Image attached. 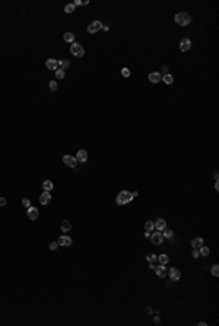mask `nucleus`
<instances>
[{
	"mask_svg": "<svg viewBox=\"0 0 219 326\" xmlns=\"http://www.w3.org/2000/svg\"><path fill=\"white\" fill-rule=\"evenodd\" d=\"M174 21L177 25H180V27H187V25L191 22V16L188 13H186V12H180V13H177L174 16Z\"/></svg>",
	"mask_w": 219,
	"mask_h": 326,
	"instance_id": "obj_1",
	"label": "nucleus"
},
{
	"mask_svg": "<svg viewBox=\"0 0 219 326\" xmlns=\"http://www.w3.org/2000/svg\"><path fill=\"white\" fill-rule=\"evenodd\" d=\"M133 197H132V193L130 192H127V190H121L117 196V199H115V203L117 205H126L128 202H132Z\"/></svg>",
	"mask_w": 219,
	"mask_h": 326,
	"instance_id": "obj_2",
	"label": "nucleus"
},
{
	"mask_svg": "<svg viewBox=\"0 0 219 326\" xmlns=\"http://www.w3.org/2000/svg\"><path fill=\"white\" fill-rule=\"evenodd\" d=\"M70 53L73 56H76V57H83L85 56V48L81 44H78V43H73L70 45Z\"/></svg>",
	"mask_w": 219,
	"mask_h": 326,
	"instance_id": "obj_3",
	"label": "nucleus"
},
{
	"mask_svg": "<svg viewBox=\"0 0 219 326\" xmlns=\"http://www.w3.org/2000/svg\"><path fill=\"white\" fill-rule=\"evenodd\" d=\"M150 241L153 243V244H156V246H159V244H162L164 243V235H162V233L161 231H156V233H150Z\"/></svg>",
	"mask_w": 219,
	"mask_h": 326,
	"instance_id": "obj_4",
	"label": "nucleus"
},
{
	"mask_svg": "<svg viewBox=\"0 0 219 326\" xmlns=\"http://www.w3.org/2000/svg\"><path fill=\"white\" fill-rule=\"evenodd\" d=\"M166 275L170 277L171 281H180V278H181V272H180L177 268H171L168 272H166Z\"/></svg>",
	"mask_w": 219,
	"mask_h": 326,
	"instance_id": "obj_5",
	"label": "nucleus"
},
{
	"mask_svg": "<svg viewBox=\"0 0 219 326\" xmlns=\"http://www.w3.org/2000/svg\"><path fill=\"white\" fill-rule=\"evenodd\" d=\"M63 162H64V164H66L67 167L75 168L76 164H78V159H76V157H72V155H64V157H63Z\"/></svg>",
	"mask_w": 219,
	"mask_h": 326,
	"instance_id": "obj_6",
	"label": "nucleus"
},
{
	"mask_svg": "<svg viewBox=\"0 0 219 326\" xmlns=\"http://www.w3.org/2000/svg\"><path fill=\"white\" fill-rule=\"evenodd\" d=\"M99 29H102V23L99 21H94L92 23H89V27H88V32L89 34H95Z\"/></svg>",
	"mask_w": 219,
	"mask_h": 326,
	"instance_id": "obj_7",
	"label": "nucleus"
},
{
	"mask_svg": "<svg viewBox=\"0 0 219 326\" xmlns=\"http://www.w3.org/2000/svg\"><path fill=\"white\" fill-rule=\"evenodd\" d=\"M190 48H191L190 38H183L181 41H180V50H181V51H188Z\"/></svg>",
	"mask_w": 219,
	"mask_h": 326,
	"instance_id": "obj_8",
	"label": "nucleus"
},
{
	"mask_svg": "<svg viewBox=\"0 0 219 326\" xmlns=\"http://www.w3.org/2000/svg\"><path fill=\"white\" fill-rule=\"evenodd\" d=\"M45 67L50 69V70H57L59 69V61L56 59H48L45 61Z\"/></svg>",
	"mask_w": 219,
	"mask_h": 326,
	"instance_id": "obj_9",
	"label": "nucleus"
},
{
	"mask_svg": "<svg viewBox=\"0 0 219 326\" xmlns=\"http://www.w3.org/2000/svg\"><path fill=\"white\" fill-rule=\"evenodd\" d=\"M148 78H149V82H152V83H159L162 79V75L158 72H152V73H149Z\"/></svg>",
	"mask_w": 219,
	"mask_h": 326,
	"instance_id": "obj_10",
	"label": "nucleus"
},
{
	"mask_svg": "<svg viewBox=\"0 0 219 326\" xmlns=\"http://www.w3.org/2000/svg\"><path fill=\"white\" fill-rule=\"evenodd\" d=\"M153 227H155L158 231H164L165 228H166V222H165V219H162V218H158L155 222H153Z\"/></svg>",
	"mask_w": 219,
	"mask_h": 326,
	"instance_id": "obj_11",
	"label": "nucleus"
},
{
	"mask_svg": "<svg viewBox=\"0 0 219 326\" xmlns=\"http://www.w3.org/2000/svg\"><path fill=\"white\" fill-rule=\"evenodd\" d=\"M28 211H27V214H28V218L29 219H37L38 218V215H40V212H38V209L37 208H34V206H29V208H27Z\"/></svg>",
	"mask_w": 219,
	"mask_h": 326,
	"instance_id": "obj_12",
	"label": "nucleus"
},
{
	"mask_svg": "<svg viewBox=\"0 0 219 326\" xmlns=\"http://www.w3.org/2000/svg\"><path fill=\"white\" fill-rule=\"evenodd\" d=\"M59 246H63V247H69L70 244H72V239L69 235H61L60 239H59Z\"/></svg>",
	"mask_w": 219,
	"mask_h": 326,
	"instance_id": "obj_13",
	"label": "nucleus"
},
{
	"mask_svg": "<svg viewBox=\"0 0 219 326\" xmlns=\"http://www.w3.org/2000/svg\"><path fill=\"white\" fill-rule=\"evenodd\" d=\"M76 159H78V162H85L88 159V152L85 149H79L78 154H76Z\"/></svg>",
	"mask_w": 219,
	"mask_h": 326,
	"instance_id": "obj_14",
	"label": "nucleus"
},
{
	"mask_svg": "<svg viewBox=\"0 0 219 326\" xmlns=\"http://www.w3.org/2000/svg\"><path fill=\"white\" fill-rule=\"evenodd\" d=\"M155 272H156V275L159 278H165L166 277V268H165V265H159V266H155Z\"/></svg>",
	"mask_w": 219,
	"mask_h": 326,
	"instance_id": "obj_15",
	"label": "nucleus"
},
{
	"mask_svg": "<svg viewBox=\"0 0 219 326\" xmlns=\"http://www.w3.org/2000/svg\"><path fill=\"white\" fill-rule=\"evenodd\" d=\"M50 200H51V195H50V192H44V193L40 196V203H41V205H47V203H50Z\"/></svg>",
	"mask_w": 219,
	"mask_h": 326,
	"instance_id": "obj_16",
	"label": "nucleus"
},
{
	"mask_svg": "<svg viewBox=\"0 0 219 326\" xmlns=\"http://www.w3.org/2000/svg\"><path fill=\"white\" fill-rule=\"evenodd\" d=\"M203 246V239L202 237H196V239L191 240V247L193 249H200Z\"/></svg>",
	"mask_w": 219,
	"mask_h": 326,
	"instance_id": "obj_17",
	"label": "nucleus"
},
{
	"mask_svg": "<svg viewBox=\"0 0 219 326\" xmlns=\"http://www.w3.org/2000/svg\"><path fill=\"white\" fill-rule=\"evenodd\" d=\"M72 230V224H70V221L69 219H64L63 222H61V231L63 233H69Z\"/></svg>",
	"mask_w": 219,
	"mask_h": 326,
	"instance_id": "obj_18",
	"label": "nucleus"
},
{
	"mask_svg": "<svg viewBox=\"0 0 219 326\" xmlns=\"http://www.w3.org/2000/svg\"><path fill=\"white\" fill-rule=\"evenodd\" d=\"M161 81H164V83H166V85H171L174 82V76H172V75H170V73H165Z\"/></svg>",
	"mask_w": 219,
	"mask_h": 326,
	"instance_id": "obj_19",
	"label": "nucleus"
},
{
	"mask_svg": "<svg viewBox=\"0 0 219 326\" xmlns=\"http://www.w3.org/2000/svg\"><path fill=\"white\" fill-rule=\"evenodd\" d=\"M54 187V184H53V181L51 180H45L44 183H43V189H44V192H50L51 189Z\"/></svg>",
	"mask_w": 219,
	"mask_h": 326,
	"instance_id": "obj_20",
	"label": "nucleus"
},
{
	"mask_svg": "<svg viewBox=\"0 0 219 326\" xmlns=\"http://www.w3.org/2000/svg\"><path fill=\"white\" fill-rule=\"evenodd\" d=\"M63 38H64V41H66V43H72L73 44L75 43V34L73 32H66Z\"/></svg>",
	"mask_w": 219,
	"mask_h": 326,
	"instance_id": "obj_21",
	"label": "nucleus"
},
{
	"mask_svg": "<svg viewBox=\"0 0 219 326\" xmlns=\"http://www.w3.org/2000/svg\"><path fill=\"white\" fill-rule=\"evenodd\" d=\"M156 260L159 262V265H166V263L170 262V257L166 256V255H161V256L156 257Z\"/></svg>",
	"mask_w": 219,
	"mask_h": 326,
	"instance_id": "obj_22",
	"label": "nucleus"
},
{
	"mask_svg": "<svg viewBox=\"0 0 219 326\" xmlns=\"http://www.w3.org/2000/svg\"><path fill=\"white\" fill-rule=\"evenodd\" d=\"M209 253H210V250H209V247H206V246H202V247L199 249V255L203 256V257L209 256Z\"/></svg>",
	"mask_w": 219,
	"mask_h": 326,
	"instance_id": "obj_23",
	"label": "nucleus"
},
{
	"mask_svg": "<svg viewBox=\"0 0 219 326\" xmlns=\"http://www.w3.org/2000/svg\"><path fill=\"white\" fill-rule=\"evenodd\" d=\"M70 66V63L67 60H59V69L61 67V70H64V69H67Z\"/></svg>",
	"mask_w": 219,
	"mask_h": 326,
	"instance_id": "obj_24",
	"label": "nucleus"
},
{
	"mask_svg": "<svg viewBox=\"0 0 219 326\" xmlns=\"http://www.w3.org/2000/svg\"><path fill=\"white\" fill-rule=\"evenodd\" d=\"M75 5L73 3H69V5H66V6H64V12H66V13H73V12H75Z\"/></svg>",
	"mask_w": 219,
	"mask_h": 326,
	"instance_id": "obj_25",
	"label": "nucleus"
},
{
	"mask_svg": "<svg viewBox=\"0 0 219 326\" xmlns=\"http://www.w3.org/2000/svg\"><path fill=\"white\" fill-rule=\"evenodd\" d=\"M162 235H164V239H172L174 233H172V230H168V228H165V230H164V233H162Z\"/></svg>",
	"mask_w": 219,
	"mask_h": 326,
	"instance_id": "obj_26",
	"label": "nucleus"
},
{
	"mask_svg": "<svg viewBox=\"0 0 219 326\" xmlns=\"http://www.w3.org/2000/svg\"><path fill=\"white\" fill-rule=\"evenodd\" d=\"M153 228H155V227H153V222H152V221H146V224H145V230L149 231V233H152Z\"/></svg>",
	"mask_w": 219,
	"mask_h": 326,
	"instance_id": "obj_27",
	"label": "nucleus"
},
{
	"mask_svg": "<svg viewBox=\"0 0 219 326\" xmlns=\"http://www.w3.org/2000/svg\"><path fill=\"white\" fill-rule=\"evenodd\" d=\"M156 257H158L156 255H153V253H149V255L146 256V260H148L149 263H153V262L156 260Z\"/></svg>",
	"mask_w": 219,
	"mask_h": 326,
	"instance_id": "obj_28",
	"label": "nucleus"
},
{
	"mask_svg": "<svg viewBox=\"0 0 219 326\" xmlns=\"http://www.w3.org/2000/svg\"><path fill=\"white\" fill-rule=\"evenodd\" d=\"M64 76H66V73H64V70H61V69L56 70V78H57V79H63Z\"/></svg>",
	"mask_w": 219,
	"mask_h": 326,
	"instance_id": "obj_29",
	"label": "nucleus"
},
{
	"mask_svg": "<svg viewBox=\"0 0 219 326\" xmlns=\"http://www.w3.org/2000/svg\"><path fill=\"white\" fill-rule=\"evenodd\" d=\"M212 275H213V277H219V266L218 265H213L212 266Z\"/></svg>",
	"mask_w": 219,
	"mask_h": 326,
	"instance_id": "obj_30",
	"label": "nucleus"
},
{
	"mask_svg": "<svg viewBox=\"0 0 219 326\" xmlns=\"http://www.w3.org/2000/svg\"><path fill=\"white\" fill-rule=\"evenodd\" d=\"M50 91L51 92H56L57 91V82H54V81L50 82Z\"/></svg>",
	"mask_w": 219,
	"mask_h": 326,
	"instance_id": "obj_31",
	"label": "nucleus"
},
{
	"mask_svg": "<svg viewBox=\"0 0 219 326\" xmlns=\"http://www.w3.org/2000/svg\"><path fill=\"white\" fill-rule=\"evenodd\" d=\"M121 75H123L124 78H128V76H130V70H128V67H123V69H121Z\"/></svg>",
	"mask_w": 219,
	"mask_h": 326,
	"instance_id": "obj_32",
	"label": "nucleus"
},
{
	"mask_svg": "<svg viewBox=\"0 0 219 326\" xmlns=\"http://www.w3.org/2000/svg\"><path fill=\"white\" fill-rule=\"evenodd\" d=\"M22 205H23V208H29L31 206V200L29 199H22Z\"/></svg>",
	"mask_w": 219,
	"mask_h": 326,
	"instance_id": "obj_33",
	"label": "nucleus"
},
{
	"mask_svg": "<svg viewBox=\"0 0 219 326\" xmlns=\"http://www.w3.org/2000/svg\"><path fill=\"white\" fill-rule=\"evenodd\" d=\"M191 256L194 257V259H197V257L200 256V255H199V249H193V250H191Z\"/></svg>",
	"mask_w": 219,
	"mask_h": 326,
	"instance_id": "obj_34",
	"label": "nucleus"
},
{
	"mask_svg": "<svg viewBox=\"0 0 219 326\" xmlns=\"http://www.w3.org/2000/svg\"><path fill=\"white\" fill-rule=\"evenodd\" d=\"M57 247H59V243L57 241H51L50 243V250H56Z\"/></svg>",
	"mask_w": 219,
	"mask_h": 326,
	"instance_id": "obj_35",
	"label": "nucleus"
},
{
	"mask_svg": "<svg viewBox=\"0 0 219 326\" xmlns=\"http://www.w3.org/2000/svg\"><path fill=\"white\" fill-rule=\"evenodd\" d=\"M6 205V199L5 197H0V206H5Z\"/></svg>",
	"mask_w": 219,
	"mask_h": 326,
	"instance_id": "obj_36",
	"label": "nucleus"
},
{
	"mask_svg": "<svg viewBox=\"0 0 219 326\" xmlns=\"http://www.w3.org/2000/svg\"><path fill=\"white\" fill-rule=\"evenodd\" d=\"M146 313H148V315H152V313H153V310H152L150 307H146Z\"/></svg>",
	"mask_w": 219,
	"mask_h": 326,
	"instance_id": "obj_37",
	"label": "nucleus"
},
{
	"mask_svg": "<svg viewBox=\"0 0 219 326\" xmlns=\"http://www.w3.org/2000/svg\"><path fill=\"white\" fill-rule=\"evenodd\" d=\"M137 195H139L137 192H132V197H137Z\"/></svg>",
	"mask_w": 219,
	"mask_h": 326,
	"instance_id": "obj_38",
	"label": "nucleus"
},
{
	"mask_svg": "<svg viewBox=\"0 0 219 326\" xmlns=\"http://www.w3.org/2000/svg\"><path fill=\"white\" fill-rule=\"evenodd\" d=\"M215 189L219 190V183H218V180H216V183H215Z\"/></svg>",
	"mask_w": 219,
	"mask_h": 326,
	"instance_id": "obj_39",
	"label": "nucleus"
},
{
	"mask_svg": "<svg viewBox=\"0 0 219 326\" xmlns=\"http://www.w3.org/2000/svg\"><path fill=\"white\" fill-rule=\"evenodd\" d=\"M149 269H153V271H155V265H153V263H150V265H149Z\"/></svg>",
	"mask_w": 219,
	"mask_h": 326,
	"instance_id": "obj_40",
	"label": "nucleus"
},
{
	"mask_svg": "<svg viewBox=\"0 0 219 326\" xmlns=\"http://www.w3.org/2000/svg\"><path fill=\"white\" fill-rule=\"evenodd\" d=\"M213 177H215V180H218V171H215V173H213Z\"/></svg>",
	"mask_w": 219,
	"mask_h": 326,
	"instance_id": "obj_41",
	"label": "nucleus"
},
{
	"mask_svg": "<svg viewBox=\"0 0 219 326\" xmlns=\"http://www.w3.org/2000/svg\"><path fill=\"white\" fill-rule=\"evenodd\" d=\"M159 322H161V319H159V317L156 316V317H155V323H159Z\"/></svg>",
	"mask_w": 219,
	"mask_h": 326,
	"instance_id": "obj_42",
	"label": "nucleus"
}]
</instances>
